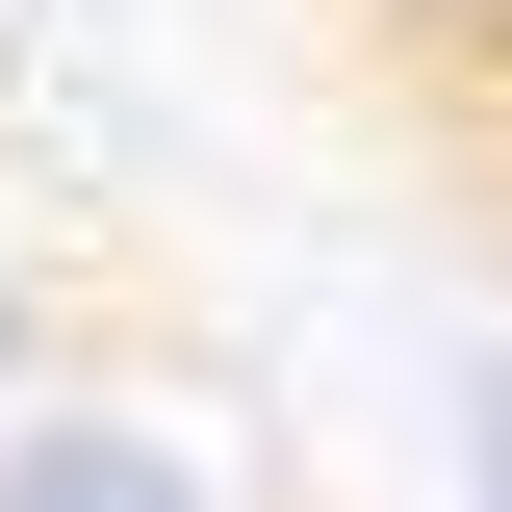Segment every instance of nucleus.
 <instances>
[{
	"label": "nucleus",
	"mask_w": 512,
	"mask_h": 512,
	"mask_svg": "<svg viewBox=\"0 0 512 512\" xmlns=\"http://www.w3.org/2000/svg\"><path fill=\"white\" fill-rule=\"evenodd\" d=\"M26 410H52V308L0 282V436H26Z\"/></svg>",
	"instance_id": "nucleus-3"
},
{
	"label": "nucleus",
	"mask_w": 512,
	"mask_h": 512,
	"mask_svg": "<svg viewBox=\"0 0 512 512\" xmlns=\"http://www.w3.org/2000/svg\"><path fill=\"white\" fill-rule=\"evenodd\" d=\"M436 436H461V512H512V359H461V384H436Z\"/></svg>",
	"instance_id": "nucleus-2"
},
{
	"label": "nucleus",
	"mask_w": 512,
	"mask_h": 512,
	"mask_svg": "<svg viewBox=\"0 0 512 512\" xmlns=\"http://www.w3.org/2000/svg\"><path fill=\"white\" fill-rule=\"evenodd\" d=\"M0 512H256V487L180 436V410H103V384H52V410L0 436Z\"/></svg>",
	"instance_id": "nucleus-1"
},
{
	"label": "nucleus",
	"mask_w": 512,
	"mask_h": 512,
	"mask_svg": "<svg viewBox=\"0 0 512 512\" xmlns=\"http://www.w3.org/2000/svg\"><path fill=\"white\" fill-rule=\"evenodd\" d=\"M410 26H436V52H512V0H410Z\"/></svg>",
	"instance_id": "nucleus-4"
}]
</instances>
